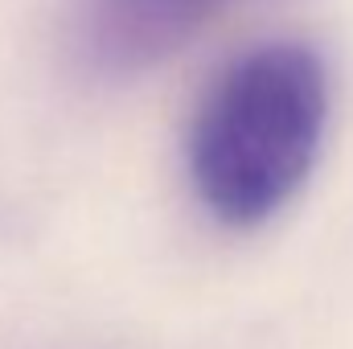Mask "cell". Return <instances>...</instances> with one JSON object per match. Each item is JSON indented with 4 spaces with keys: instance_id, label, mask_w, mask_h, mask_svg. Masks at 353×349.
<instances>
[{
    "instance_id": "2",
    "label": "cell",
    "mask_w": 353,
    "mask_h": 349,
    "mask_svg": "<svg viewBox=\"0 0 353 349\" xmlns=\"http://www.w3.org/2000/svg\"><path fill=\"white\" fill-rule=\"evenodd\" d=\"M234 0H79L74 50L99 79H136L189 50Z\"/></svg>"
},
{
    "instance_id": "1",
    "label": "cell",
    "mask_w": 353,
    "mask_h": 349,
    "mask_svg": "<svg viewBox=\"0 0 353 349\" xmlns=\"http://www.w3.org/2000/svg\"><path fill=\"white\" fill-rule=\"evenodd\" d=\"M333 119V74L308 41H263L201 94L189 123V185L230 226L271 222L308 185Z\"/></svg>"
}]
</instances>
